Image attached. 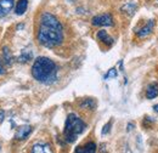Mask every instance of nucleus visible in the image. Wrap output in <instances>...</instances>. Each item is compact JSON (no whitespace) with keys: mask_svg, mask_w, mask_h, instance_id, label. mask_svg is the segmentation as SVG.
Instances as JSON below:
<instances>
[{"mask_svg":"<svg viewBox=\"0 0 158 153\" xmlns=\"http://www.w3.org/2000/svg\"><path fill=\"white\" fill-rule=\"evenodd\" d=\"M63 38V27L59 19L50 12H43L40 15L37 32V39L40 45H43L44 48L52 49L61 45Z\"/></svg>","mask_w":158,"mask_h":153,"instance_id":"1","label":"nucleus"},{"mask_svg":"<svg viewBox=\"0 0 158 153\" xmlns=\"http://www.w3.org/2000/svg\"><path fill=\"white\" fill-rule=\"evenodd\" d=\"M33 78L43 84L50 85L57 79V66L49 57H38L32 66Z\"/></svg>","mask_w":158,"mask_h":153,"instance_id":"2","label":"nucleus"},{"mask_svg":"<svg viewBox=\"0 0 158 153\" xmlns=\"http://www.w3.org/2000/svg\"><path fill=\"white\" fill-rule=\"evenodd\" d=\"M85 129H86V124L83 122V119H80L78 115L74 113H71V114H68L66 123H64L63 137L67 142L72 143L77 140L79 135L84 133Z\"/></svg>","mask_w":158,"mask_h":153,"instance_id":"3","label":"nucleus"},{"mask_svg":"<svg viewBox=\"0 0 158 153\" xmlns=\"http://www.w3.org/2000/svg\"><path fill=\"white\" fill-rule=\"evenodd\" d=\"M155 26H156V21L155 19H148L143 26H141V27L135 29L136 37L138 38H147L153 32Z\"/></svg>","mask_w":158,"mask_h":153,"instance_id":"4","label":"nucleus"},{"mask_svg":"<svg viewBox=\"0 0 158 153\" xmlns=\"http://www.w3.org/2000/svg\"><path fill=\"white\" fill-rule=\"evenodd\" d=\"M93 26L96 27H111L113 26V17L111 14H102V15H98L91 19Z\"/></svg>","mask_w":158,"mask_h":153,"instance_id":"5","label":"nucleus"},{"mask_svg":"<svg viewBox=\"0 0 158 153\" xmlns=\"http://www.w3.org/2000/svg\"><path fill=\"white\" fill-rule=\"evenodd\" d=\"M74 153H96V143L93 141L86 142L85 145L78 146Z\"/></svg>","mask_w":158,"mask_h":153,"instance_id":"6","label":"nucleus"},{"mask_svg":"<svg viewBox=\"0 0 158 153\" xmlns=\"http://www.w3.org/2000/svg\"><path fill=\"white\" fill-rule=\"evenodd\" d=\"M14 7V0H0V17H5Z\"/></svg>","mask_w":158,"mask_h":153,"instance_id":"7","label":"nucleus"},{"mask_svg":"<svg viewBox=\"0 0 158 153\" xmlns=\"http://www.w3.org/2000/svg\"><path fill=\"white\" fill-rule=\"evenodd\" d=\"M31 133H32V126L31 125H23V126H20L17 129L15 137L17 140H24L31 135Z\"/></svg>","mask_w":158,"mask_h":153,"instance_id":"8","label":"nucleus"},{"mask_svg":"<svg viewBox=\"0 0 158 153\" xmlns=\"http://www.w3.org/2000/svg\"><path fill=\"white\" fill-rule=\"evenodd\" d=\"M31 153H54L52 148L48 143H35L32 147Z\"/></svg>","mask_w":158,"mask_h":153,"instance_id":"9","label":"nucleus"},{"mask_svg":"<svg viewBox=\"0 0 158 153\" xmlns=\"http://www.w3.org/2000/svg\"><path fill=\"white\" fill-rule=\"evenodd\" d=\"M98 39L101 40L103 44H106L107 46H111V45H113V43H114V40L112 37H110V34L106 32V31H103V29H101L98 32Z\"/></svg>","mask_w":158,"mask_h":153,"instance_id":"10","label":"nucleus"},{"mask_svg":"<svg viewBox=\"0 0 158 153\" xmlns=\"http://www.w3.org/2000/svg\"><path fill=\"white\" fill-rule=\"evenodd\" d=\"M158 96V83H151L146 89V97L153 100Z\"/></svg>","mask_w":158,"mask_h":153,"instance_id":"11","label":"nucleus"},{"mask_svg":"<svg viewBox=\"0 0 158 153\" xmlns=\"http://www.w3.org/2000/svg\"><path fill=\"white\" fill-rule=\"evenodd\" d=\"M27 9H28V0H19L15 6V14L22 16L27 11Z\"/></svg>","mask_w":158,"mask_h":153,"instance_id":"12","label":"nucleus"},{"mask_svg":"<svg viewBox=\"0 0 158 153\" xmlns=\"http://www.w3.org/2000/svg\"><path fill=\"white\" fill-rule=\"evenodd\" d=\"M2 62L5 63V66L7 67V66H11V63H12V61H14V58H12V55H11V52H10V50L7 49V48H4L2 49Z\"/></svg>","mask_w":158,"mask_h":153,"instance_id":"13","label":"nucleus"},{"mask_svg":"<svg viewBox=\"0 0 158 153\" xmlns=\"http://www.w3.org/2000/svg\"><path fill=\"white\" fill-rule=\"evenodd\" d=\"M32 57H33V54H32L29 50H23L20 54V56L17 57V61L21 62V63H26V62H28L29 60H32Z\"/></svg>","mask_w":158,"mask_h":153,"instance_id":"14","label":"nucleus"},{"mask_svg":"<svg viewBox=\"0 0 158 153\" xmlns=\"http://www.w3.org/2000/svg\"><path fill=\"white\" fill-rule=\"evenodd\" d=\"M80 107H81V108H90V110H93V108H94V101H93L91 98H86V100H84V101L81 102Z\"/></svg>","mask_w":158,"mask_h":153,"instance_id":"15","label":"nucleus"},{"mask_svg":"<svg viewBox=\"0 0 158 153\" xmlns=\"http://www.w3.org/2000/svg\"><path fill=\"white\" fill-rule=\"evenodd\" d=\"M117 76V71H116V68H111L110 71H108V73L105 76V79H110V78H116Z\"/></svg>","mask_w":158,"mask_h":153,"instance_id":"16","label":"nucleus"},{"mask_svg":"<svg viewBox=\"0 0 158 153\" xmlns=\"http://www.w3.org/2000/svg\"><path fill=\"white\" fill-rule=\"evenodd\" d=\"M111 125H112V120H110V122L103 126V129H102V135H106V134H108V133H110Z\"/></svg>","mask_w":158,"mask_h":153,"instance_id":"17","label":"nucleus"},{"mask_svg":"<svg viewBox=\"0 0 158 153\" xmlns=\"http://www.w3.org/2000/svg\"><path fill=\"white\" fill-rule=\"evenodd\" d=\"M5 72H6V66H5V63L2 62V60L0 58V76L5 74Z\"/></svg>","mask_w":158,"mask_h":153,"instance_id":"18","label":"nucleus"},{"mask_svg":"<svg viewBox=\"0 0 158 153\" xmlns=\"http://www.w3.org/2000/svg\"><path fill=\"white\" fill-rule=\"evenodd\" d=\"M153 111H155L156 113H158V105H155V106H153Z\"/></svg>","mask_w":158,"mask_h":153,"instance_id":"19","label":"nucleus"},{"mask_svg":"<svg viewBox=\"0 0 158 153\" xmlns=\"http://www.w3.org/2000/svg\"><path fill=\"white\" fill-rule=\"evenodd\" d=\"M128 126H129V128H128V130H131V129H133V124H129Z\"/></svg>","mask_w":158,"mask_h":153,"instance_id":"20","label":"nucleus"}]
</instances>
